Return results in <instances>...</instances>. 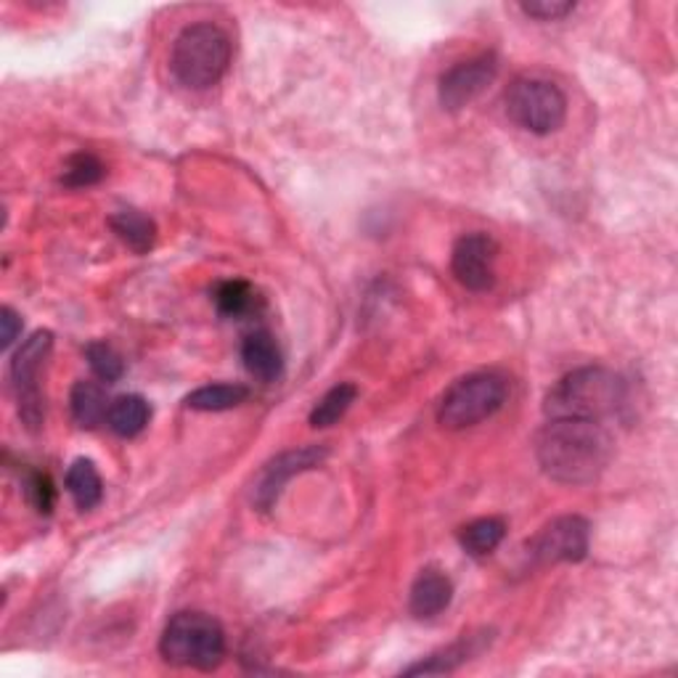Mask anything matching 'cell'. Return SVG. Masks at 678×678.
Masks as SVG:
<instances>
[{"label": "cell", "mask_w": 678, "mask_h": 678, "mask_svg": "<svg viewBox=\"0 0 678 678\" xmlns=\"http://www.w3.org/2000/svg\"><path fill=\"white\" fill-rule=\"evenodd\" d=\"M504 535H507V522L498 517H483L459 530V544L470 557H488L501 546Z\"/></svg>", "instance_id": "ac0fdd59"}, {"label": "cell", "mask_w": 678, "mask_h": 678, "mask_svg": "<svg viewBox=\"0 0 678 678\" xmlns=\"http://www.w3.org/2000/svg\"><path fill=\"white\" fill-rule=\"evenodd\" d=\"M355 398H359V387L350 385V382H339V385L331 387V390L318 400L316 409L311 411V424L318 429L331 427V424H337L339 419L348 414L350 405L355 403Z\"/></svg>", "instance_id": "44dd1931"}, {"label": "cell", "mask_w": 678, "mask_h": 678, "mask_svg": "<svg viewBox=\"0 0 678 678\" xmlns=\"http://www.w3.org/2000/svg\"><path fill=\"white\" fill-rule=\"evenodd\" d=\"M159 655L178 668L215 670L226 657V631L207 613H178L165 626Z\"/></svg>", "instance_id": "277c9868"}, {"label": "cell", "mask_w": 678, "mask_h": 678, "mask_svg": "<svg viewBox=\"0 0 678 678\" xmlns=\"http://www.w3.org/2000/svg\"><path fill=\"white\" fill-rule=\"evenodd\" d=\"M498 244L491 233H467L453 244L451 270L456 281L470 292H488L496 283Z\"/></svg>", "instance_id": "30bf717a"}, {"label": "cell", "mask_w": 678, "mask_h": 678, "mask_svg": "<svg viewBox=\"0 0 678 678\" xmlns=\"http://www.w3.org/2000/svg\"><path fill=\"white\" fill-rule=\"evenodd\" d=\"M152 419V409L141 396H120L112 400L107 414V424L114 435L135 437L146 429Z\"/></svg>", "instance_id": "9a60e30c"}, {"label": "cell", "mask_w": 678, "mask_h": 678, "mask_svg": "<svg viewBox=\"0 0 678 678\" xmlns=\"http://www.w3.org/2000/svg\"><path fill=\"white\" fill-rule=\"evenodd\" d=\"M109 226L138 255H146L154 242H157V223L152 218H146L144 213H138V209H122V213L109 218Z\"/></svg>", "instance_id": "e0dca14e"}, {"label": "cell", "mask_w": 678, "mask_h": 678, "mask_svg": "<svg viewBox=\"0 0 678 678\" xmlns=\"http://www.w3.org/2000/svg\"><path fill=\"white\" fill-rule=\"evenodd\" d=\"M66 491H70L72 501L77 504V509L90 511L101 504L104 498V483L101 474H98L96 464L90 459H77L75 464L66 472Z\"/></svg>", "instance_id": "5bb4252c"}, {"label": "cell", "mask_w": 678, "mask_h": 678, "mask_svg": "<svg viewBox=\"0 0 678 678\" xmlns=\"http://www.w3.org/2000/svg\"><path fill=\"white\" fill-rule=\"evenodd\" d=\"M453 600V583L446 572L440 570H422L419 578L411 585V600L409 607L416 618H435L443 609H448V604Z\"/></svg>", "instance_id": "7c38bea8"}, {"label": "cell", "mask_w": 678, "mask_h": 678, "mask_svg": "<svg viewBox=\"0 0 678 678\" xmlns=\"http://www.w3.org/2000/svg\"><path fill=\"white\" fill-rule=\"evenodd\" d=\"M104 175H107V168H104V162L96 154L77 152L66 159L64 172H61V183L66 189H88L96 186Z\"/></svg>", "instance_id": "603a6c76"}, {"label": "cell", "mask_w": 678, "mask_h": 678, "mask_svg": "<svg viewBox=\"0 0 678 678\" xmlns=\"http://www.w3.org/2000/svg\"><path fill=\"white\" fill-rule=\"evenodd\" d=\"M231 53V38L223 27L209 22L189 24L172 43V77L191 90L213 88L228 72Z\"/></svg>", "instance_id": "3957f363"}, {"label": "cell", "mask_w": 678, "mask_h": 678, "mask_svg": "<svg viewBox=\"0 0 678 678\" xmlns=\"http://www.w3.org/2000/svg\"><path fill=\"white\" fill-rule=\"evenodd\" d=\"M24 496H27V501L33 504L35 511H40V514H51L53 507H57V488H53V480L48 477L46 472H38V470H29L24 472Z\"/></svg>", "instance_id": "d4e9b609"}, {"label": "cell", "mask_w": 678, "mask_h": 678, "mask_svg": "<svg viewBox=\"0 0 678 678\" xmlns=\"http://www.w3.org/2000/svg\"><path fill=\"white\" fill-rule=\"evenodd\" d=\"M70 405L72 416H75L80 427L94 429L98 424L107 422L109 405L112 403H107V392H104L96 382H77V385L72 387Z\"/></svg>", "instance_id": "2e32d148"}, {"label": "cell", "mask_w": 678, "mask_h": 678, "mask_svg": "<svg viewBox=\"0 0 678 678\" xmlns=\"http://www.w3.org/2000/svg\"><path fill=\"white\" fill-rule=\"evenodd\" d=\"M615 440L602 422L548 419L535 437V456L548 477L565 485L594 483L613 459Z\"/></svg>", "instance_id": "6da1fadb"}, {"label": "cell", "mask_w": 678, "mask_h": 678, "mask_svg": "<svg viewBox=\"0 0 678 678\" xmlns=\"http://www.w3.org/2000/svg\"><path fill=\"white\" fill-rule=\"evenodd\" d=\"M213 300L220 316L226 318H244L250 316L252 311H257V305H261V298H257V292L252 289V283L242 279L220 281L218 287H215Z\"/></svg>", "instance_id": "d6986e66"}, {"label": "cell", "mask_w": 678, "mask_h": 678, "mask_svg": "<svg viewBox=\"0 0 678 678\" xmlns=\"http://www.w3.org/2000/svg\"><path fill=\"white\" fill-rule=\"evenodd\" d=\"M85 359H88L96 377L107 382V385H114V382H120L122 374H125V363H122L120 353L107 342H90L88 348H85Z\"/></svg>", "instance_id": "cb8c5ba5"}, {"label": "cell", "mask_w": 678, "mask_h": 678, "mask_svg": "<svg viewBox=\"0 0 678 678\" xmlns=\"http://www.w3.org/2000/svg\"><path fill=\"white\" fill-rule=\"evenodd\" d=\"M496 77H498L496 53H480V57L459 61V64H453L451 70L440 77L437 96H440L443 109L459 112V109L470 107L474 98H480L491 88Z\"/></svg>", "instance_id": "9c48e42d"}, {"label": "cell", "mask_w": 678, "mask_h": 678, "mask_svg": "<svg viewBox=\"0 0 678 678\" xmlns=\"http://www.w3.org/2000/svg\"><path fill=\"white\" fill-rule=\"evenodd\" d=\"M522 11L533 20L554 22L576 11V3H562V0H535V3H522Z\"/></svg>", "instance_id": "484cf974"}, {"label": "cell", "mask_w": 678, "mask_h": 678, "mask_svg": "<svg viewBox=\"0 0 678 678\" xmlns=\"http://www.w3.org/2000/svg\"><path fill=\"white\" fill-rule=\"evenodd\" d=\"M628 387L622 377L602 366H585L567 374L548 390L544 411L548 419H585L604 422L620 414Z\"/></svg>", "instance_id": "7a4b0ae2"}, {"label": "cell", "mask_w": 678, "mask_h": 678, "mask_svg": "<svg viewBox=\"0 0 678 678\" xmlns=\"http://www.w3.org/2000/svg\"><path fill=\"white\" fill-rule=\"evenodd\" d=\"M0 326H3V335H0V339H3V348H11L14 339L20 337V331H22V316L14 311V307L5 305L3 311H0Z\"/></svg>", "instance_id": "4316f807"}, {"label": "cell", "mask_w": 678, "mask_h": 678, "mask_svg": "<svg viewBox=\"0 0 678 678\" xmlns=\"http://www.w3.org/2000/svg\"><path fill=\"white\" fill-rule=\"evenodd\" d=\"M324 459H326V448H320V446H305V448H298V451H287V453L276 456V459L263 470L261 480H257L255 496H252L255 507L263 511L274 507L276 498L281 496V491L287 488V483L294 477V474L316 470Z\"/></svg>", "instance_id": "8fae6325"}, {"label": "cell", "mask_w": 678, "mask_h": 678, "mask_svg": "<svg viewBox=\"0 0 678 678\" xmlns=\"http://www.w3.org/2000/svg\"><path fill=\"white\" fill-rule=\"evenodd\" d=\"M250 398V390L244 385H207L194 390L186 398L191 411H231L242 405Z\"/></svg>", "instance_id": "ffe728a7"}, {"label": "cell", "mask_w": 678, "mask_h": 678, "mask_svg": "<svg viewBox=\"0 0 678 678\" xmlns=\"http://www.w3.org/2000/svg\"><path fill=\"white\" fill-rule=\"evenodd\" d=\"M509 398V382L504 374L477 372L461 377L448 387L437 405V422L446 429H467L491 419L504 409Z\"/></svg>", "instance_id": "5b68a950"}, {"label": "cell", "mask_w": 678, "mask_h": 678, "mask_svg": "<svg viewBox=\"0 0 678 678\" xmlns=\"http://www.w3.org/2000/svg\"><path fill=\"white\" fill-rule=\"evenodd\" d=\"M246 372L261 382H276L283 374V355L270 331H252L242 344Z\"/></svg>", "instance_id": "4fadbf2b"}, {"label": "cell", "mask_w": 678, "mask_h": 678, "mask_svg": "<svg viewBox=\"0 0 678 678\" xmlns=\"http://www.w3.org/2000/svg\"><path fill=\"white\" fill-rule=\"evenodd\" d=\"M589 541L591 528L583 517H557L535 535L533 544H530V557H533L535 565L581 562L589 554Z\"/></svg>", "instance_id": "ba28073f"}, {"label": "cell", "mask_w": 678, "mask_h": 678, "mask_svg": "<svg viewBox=\"0 0 678 678\" xmlns=\"http://www.w3.org/2000/svg\"><path fill=\"white\" fill-rule=\"evenodd\" d=\"M507 114L533 135L557 133L565 125L567 98L559 85L544 77H520L507 90Z\"/></svg>", "instance_id": "8992f818"}, {"label": "cell", "mask_w": 678, "mask_h": 678, "mask_svg": "<svg viewBox=\"0 0 678 678\" xmlns=\"http://www.w3.org/2000/svg\"><path fill=\"white\" fill-rule=\"evenodd\" d=\"M53 348L51 331H35L27 342L16 350L14 361H11V385L16 392V409H20V419L29 433H38L46 422V403H43L40 392V368L48 361Z\"/></svg>", "instance_id": "52a82bcc"}, {"label": "cell", "mask_w": 678, "mask_h": 678, "mask_svg": "<svg viewBox=\"0 0 678 678\" xmlns=\"http://www.w3.org/2000/svg\"><path fill=\"white\" fill-rule=\"evenodd\" d=\"M474 655V646H472V639L470 641H456V644L448 646V650H440L435 652V655H429L427 659H422V663L411 665V668H405L403 674L405 676H440V674H451V670L459 668V665H464L467 659H470Z\"/></svg>", "instance_id": "7402d4cb"}]
</instances>
